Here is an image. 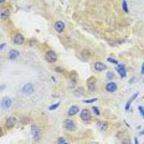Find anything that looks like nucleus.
<instances>
[{"label":"nucleus","mask_w":144,"mask_h":144,"mask_svg":"<svg viewBox=\"0 0 144 144\" xmlns=\"http://www.w3.org/2000/svg\"><path fill=\"white\" fill-rule=\"evenodd\" d=\"M55 71L57 73H63V68H61V67H55Z\"/></svg>","instance_id":"c85d7f7f"},{"label":"nucleus","mask_w":144,"mask_h":144,"mask_svg":"<svg viewBox=\"0 0 144 144\" xmlns=\"http://www.w3.org/2000/svg\"><path fill=\"white\" fill-rule=\"evenodd\" d=\"M91 144H95V143H91Z\"/></svg>","instance_id":"79ce46f5"},{"label":"nucleus","mask_w":144,"mask_h":144,"mask_svg":"<svg viewBox=\"0 0 144 144\" xmlns=\"http://www.w3.org/2000/svg\"><path fill=\"white\" fill-rule=\"evenodd\" d=\"M31 133H32V139L34 142H39L41 139V129L37 126H32L31 127Z\"/></svg>","instance_id":"f03ea898"},{"label":"nucleus","mask_w":144,"mask_h":144,"mask_svg":"<svg viewBox=\"0 0 144 144\" xmlns=\"http://www.w3.org/2000/svg\"><path fill=\"white\" fill-rule=\"evenodd\" d=\"M107 61H108V62H111V63H113V65H119V62L117 61L115 58H113V57H108V58H107Z\"/></svg>","instance_id":"4be33fe9"},{"label":"nucleus","mask_w":144,"mask_h":144,"mask_svg":"<svg viewBox=\"0 0 144 144\" xmlns=\"http://www.w3.org/2000/svg\"><path fill=\"white\" fill-rule=\"evenodd\" d=\"M16 123H17V119L15 117H9L8 119H6V122H5V127L8 128V129H12V128L16 126Z\"/></svg>","instance_id":"1a4fd4ad"},{"label":"nucleus","mask_w":144,"mask_h":144,"mask_svg":"<svg viewBox=\"0 0 144 144\" xmlns=\"http://www.w3.org/2000/svg\"><path fill=\"white\" fill-rule=\"evenodd\" d=\"M45 60L49 63H54V62L57 61V54L55 51H52V50H49V51L45 52Z\"/></svg>","instance_id":"f257e3e1"},{"label":"nucleus","mask_w":144,"mask_h":144,"mask_svg":"<svg viewBox=\"0 0 144 144\" xmlns=\"http://www.w3.org/2000/svg\"><path fill=\"white\" fill-rule=\"evenodd\" d=\"M140 134H142V136H144V129L142 131V132H140Z\"/></svg>","instance_id":"ea45409f"},{"label":"nucleus","mask_w":144,"mask_h":144,"mask_svg":"<svg viewBox=\"0 0 144 144\" xmlns=\"http://www.w3.org/2000/svg\"><path fill=\"white\" fill-rule=\"evenodd\" d=\"M21 92H22L25 96L32 95V93H34V85L31 82L25 83L24 86H22V88H21Z\"/></svg>","instance_id":"7ed1b4c3"},{"label":"nucleus","mask_w":144,"mask_h":144,"mask_svg":"<svg viewBox=\"0 0 144 144\" xmlns=\"http://www.w3.org/2000/svg\"><path fill=\"white\" fill-rule=\"evenodd\" d=\"M138 95H139V93H138V92H136V93H134V95H133V96H132V97H131V98H129V99H131V101H132V102H133V101H134V99H136L137 97H138Z\"/></svg>","instance_id":"7c9ffc66"},{"label":"nucleus","mask_w":144,"mask_h":144,"mask_svg":"<svg viewBox=\"0 0 144 144\" xmlns=\"http://www.w3.org/2000/svg\"><path fill=\"white\" fill-rule=\"evenodd\" d=\"M122 8H123V11L126 14L129 12V9H128V5H127V0H122Z\"/></svg>","instance_id":"aec40b11"},{"label":"nucleus","mask_w":144,"mask_h":144,"mask_svg":"<svg viewBox=\"0 0 144 144\" xmlns=\"http://www.w3.org/2000/svg\"><path fill=\"white\" fill-rule=\"evenodd\" d=\"M5 46H6V45H5V44H3V45H0V50H3V49H5Z\"/></svg>","instance_id":"f704fd0d"},{"label":"nucleus","mask_w":144,"mask_h":144,"mask_svg":"<svg viewBox=\"0 0 144 144\" xmlns=\"http://www.w3.org/2000/svg\"><path fill=\"white\" fill-rule=\"evenodd\" d=\"M92 112H93L96 115H101V112H99L98 107H92Z\"/></svg>","instance_id":"b1692460"},{"label":"nucleus","mask_w":144,"mask_h":144,"mask_svg":"<svg viewBox=\"0 0 144 144\" xmlns=\"http://www.w3.org/2000/svg\"><path fill=\"white\" fill-rule=\"evenodd\" d=\"M117 71H118L120 78H124L127 76V67L124 65H117Z\"/></svg>","instance_id":"ddd939ff"},{"label":"nucleus","mask_w":144,"mask_h":144,"mask_svg":"<svg viewBox=\"0 0 144 144\" xmlns=\"http://www.w3.org/2000/svg\"><path fill=\"white\" fill-rule=\"evenodd\" d=\"M19 55H20V52H19L17 50H11L8 55V58L9 60H16V58L19 57Z\"/></svg>","instance_id":"2eb2a0df"},{"label":"nucleus","mask_w":144,"mask_h":144,"mask_svg":"<svg viewBox=\"0 0 144 144\" xmlns=\"http://www.w3.org/2000/svg\"><path fill=\"white\" fill-rule=\"evenodd\" d=\"M106 76H107V78L109 80V81H112V80H113V77H114V72H113V71H109V72H107V75H106Z\"/></svg>","instance_id":"412c9836"},{"label":"nucleus","mask_w":144,"mask_h":144,"mask_svg":"<svg viewBox=\"0 0 144 144\" xmlns=\"http://www.w3.org/2000/svg\"><path fill=\"white\" fill-rule=\"evenodd\" d=\"M134 81H136V77H132L131 80H129V83L132 85V83H134Z\"/></svg>","instance_id":"473e14b6"},{"label":"nucleus","mask_w":144,"mask_h":144,"mask_svg":"<svg viewBox=\"0 0 144 144\" xmlns=\"http://www.w3.org/2000/svg\"><path fill=\"white\" fill-rule=\"evenodd\" d=\"M4 88H5V85H3V86H0V91H1V90H4Z\"/></svg>","instance_id":"4c0bfd02"},{"label":"nucleus","mask_w":144,"mask_h":144,"mask_svg":"<svg viewBox=\"0 0 144 144\" xmlns=\"http://www.w3.org/2000/svg\"><path fill=\"white\" fill-rule=\"evenodd\" d=\"M9 16H10V11H9L8 9H4V10H1V11H0V17H1L3 20L9 19Z\"/></svg>","instance_id":"f3484780"},{"label":"nucleus","mask_w":144,"mask_h":144,"mask_svg":"<svg viewBox=\"0 0 144 144\" xmlns=\"http://www.w3.org/2000/svg\"><path fill=\"white\" fill-rule=\"evenodd\" d=\"M132 142H131V138H128V137H126V138H123L122 139V144H131Z\"/></svg>","instance_id":"393cba45"},{"label":"nucleus","mask_w":144,"mask_h":144,"mask_svg":"<svg viewBox=\"0 0 144 144\" xmlns=\"http://www.w3.org/2000/svg\"><path fill=\"white\" fill-rule=\"evenodd\" d=\"M78 112H80V107H78V106H76V104H73V106H71V107L68 108L67 114L70 115V117H73L75 114H77Z\"/></svg>","instance_id":"4468645a"},{"label":"nucleus","mask_w":144,"mask_h":144,"mask_svg":"<svg viewBox=\"0 0 144 144\" xmlns=\"http://www.w3.org/2000/svg\"><path fill=\"white\" fill-rule=\"evenodd\" d=\"M29 122V118L27 117H24V118H21V123H27Z\"/></svg>","instance_id":"2f4dec72"},{"label":"nucleus","mask_w":144,"mask_h":144,"mask_svg":"<svg viewBox=\"0 0 144 144\" xmlns=\"http://www.w3.org/2000/svg\"><path fill=\"white\" fill-rule=\"evenodd\" d=\"M93 68H95L97 72H102V71H104L107 68V66H106V63H103V62H101V61H97L93 63Z\"/></svg>","instance_id":"f8f14e48"},{"label":"nucleus","mask_w":144,"mask_h":144,"mask_svg":"<svg viewBox=\"0 0 144 144\" xmlns=\"http://www.w3.org/2000/svg\"><path fill=\"white\" fill-rule=\"evenodd\" d=\"M65 142H66V140H65L63 137H60V138L57 139V144H62V143H65Z\"/></svg>","instance_id":"cd10ccee"},{"label":"nucleus","mask_w":144,"mask_h":144,"mask_svg":"<svg viewBox=\"0 0 144 144\" xmlns=\"http://www.w3.org/2000/svg\"><path fill=\"white\" fill-rule=\"evenodd\" d=\"M58 106H60V103H55V104H51V106H50V107H49V109H50V111H55V109H57V108H58Z\"/></svg>","instance_id":"5701e85b"},{"label":"nucleus","mask_w":144,"mask_h":144,"mask_svg":"<svg viewBox=\"0 0 144 144\" xmlns=\"http://www.w3.org/2000/svg\"><path fill=\"white\" fill-rule=\"evenodd\" d=\"M80 117L83 122H90L91 118H92V111L90 109H82L80 111Z\"/></svg>","instance_id":"423d86ee"},{"label":"nucleus","mask_w":144,"mask_h":144,"mask_svg":"<svg viewBox=\"0 0 144 144\" xmlns=\"http://www.w3.org/2000/svg\"><path fill=\"white\" fill-rule=\"evenodd\" d=\"M96 83H97L96 77H90L87 80V87H88V91H90V92H93V91L96 90Z\"/></svg>","instance_id":"9d476101"},{"label":"nucleus","mask_w":144,"mask_h":144,"mask_svg":"<svg viewBox=\"0 0 144 144\" xmlns=\"http://www.w3.org/2000/svg\"><path fill=\"white\" fill-rule=\"evenodd\" d=\"M54 27H55V30H56V32L62 34L63 31H65V22H63L62 20L56 21V22H55V25H54Z\"/></svg>","instance_id":"9b49d317"},{"label":"nucleus","mask_w":144,"mask_h":144,"mask_svg":"<svg viewBox=\"0 0 144 144\" xmlns=\"http://www.w3.org/2000/svg\"><path fill=\"white\" fill-rule=\"evenodd\" d=\"M5 3V0H0V5H3Z\"/></svg>","instance_id":"58836bf2"},{"label":"nucleus","mask_w":144,"mask_h":144,"mask_svg":"<svg viewBox=\"0 0 144 144\" xmlns=\"http://www.w3.org/2000/svg\"><path fill=\"white\" fill-rule=\"evenodd\" d=\"M104 90H106L107 93H113V92H115V91L118 90V85H117L114 81H109V82L106 83Z\"/></svg>","instance_id":"39448f33"},{"label":"nucleus","mask_w":144,"mask_h":144,"mask_svg":"<svg viewBox=\"0 0 144 144\" xmlns=\"http://www.w3.org/2000/svg\"><path fill=\"white\" fill-rule=\"evenodd\" d=\"M142 73L144 75V62H143V63H142Z\"/></svg>","instance_id":"72a5a7b5"},{"label":"nucleus","mask_w":144,"mask_h":144,"mask_svg":"<svg viewBox=\"0 0 144 144\" xmlns=\"http://www.w3.org/2000/svg\"><path fill=\"white\" fill-rule=\"evenodd\" d=\"M0 106H1L3 109H9V108L12 106V99L10 98V97H4V98L1 99Z\"/></svg>","instance_id":"0eeeda50"},{"label":"nucleus","mask_w":144,"mask_h":144,"mask_svg":"<svg viewBox=\"0 0 144 144\" xmlns=\"http://www.w3.org/2000/svg\"><path fill=\"white\" fill-rule=\"evenodd\" d=\"M131 104H132V101H131V99H128V102L126 103V107H124V109H126V111H129V108H131Z\"/></svg>","instance_id":"a878e982"},{"label":"nucleus","mask_w":144,"mask_h":144,"mask_svg":"<svg viewBox=\"0 0 144 144\" xmlns=\"http://www.w3.org/2000/svg\"><path fill=\"white\" fill-rule=\"evenodd\" d=\"M83 93H85L83 87H77V88L75 90V96H77V97H80V96H83Z\"/></svg>","instance_id":"6ab92c4d"},{"label":"nucleus","mask_w":144,"mask_h":144,"mask_svg":"<svg viewBox=\"0 0 144 144\" xmlns=\"http://www.w3.org/2000/svg\"><path fill=\"white\" fill-rule=\"evenodd\" d=\"M63 128L68 132H73V131H76L77 127H76V123L72 119H65L63 120Z\"/></svg>","instance_id":"20e7f679"},{"label":"nucleus","mask_w":144,"mask_h":144,"mask_svg":"<svg viewBox=\"0 0 144 144\" xmlns=\"http://www.w3.org/2000/svg\"><path fill=\"white\" fill-rule=\"evenodd\" d=\"M138 109H139V112H140V115H142V118L144 119V107H143V106H138Z\"/></svg>","instance_id":"bb28decb"},{"label":"nucleus","mask_w":144,"mask_h":144,"mask_svg":"<svg viewBox=\"0 0 144 144\" xmlns=\"http://www.w3.org/2000/svg\"><path fill=\"white\" fill-rule=\"evenodd\" d=\"M1 136H3V128L0 127V137H1Z\"/></svg>","instance_id":"e433bc0d"},{"label":"nucleus","mask_w":144,"mask_h":144,"mask_svg":"<svg viewBox=\"0 0 144 144\" xmlns=\"http://www.w3.org/2000/svg\"><path fill=\"white\" fill-rule=\"evenodd\" d=\"M97 128H98L99 131H102V132H106L108 128V124L107 122H102V120H98L97 122Z\"/></svg>","instance_id":"dca6fc26"},{"label":"nucleus","mask_w":144,"mask_h":144,"mask_svg":"<svg viewBox=\"0 0 144 144\" xmlns=\"http://www.w3.org/2000/svg\"><path fill=\"white\" fill-rule=\"evenodd\" d=\"M12 41H14L15 45H22V44L25 42V37H24L22 34L16 32L15 35H14V37H12Z\"/></svg>","instance_id":"6e6552de"},{"label":"nucleus","mask_w":144,"mask_h":144,"mask_svg":"<svg viewBox=\"0 0 144 144\" xmlns=\"http://www.w3.org/2000/svg\"><path fill=\"white\" fill-rule=\"evenodd\" d=\"M91 55H92V54H91L88 50H83L82 52H81V57H82V60L87 61V60H88V58L91 57Z\"/></svg>","instance_id":"a211bd4d"},{"label":"nucleus","mask_w":144,"mask_h":144,"mask_svg":"<svg viewBox=\"0 0 144 144\" xmlns=\"http://www.w3.org/2000/svg\"><path fill=\"white\" fill-rule=\"evenodd\" d=\"M97 101V98H92V99H85L83 102L85 103H92V102H96Z\"/></svg>","instance_id":"c756f323"},{"label":"nucleus","mask_w":144,"mask_h":144,"mask_svg":"<svg viewBox=\"0 0 144 144\" xmlns=\"http://www.w3.org/2000/svg\"><path fill=\"white\" fill-rule=\"evenodd\" d=\"M62 144H68V143H66V142H65V143H62Z\"/></svg>","instance_id":"a19ab883"},{"label":"nucleus","mask_w":144,"mask_h":144,"mask_svg":"<svg viewBox=\"0 0 144 144\" xmlns=\"http://www.w3.org/2000/svg\"><path fill=\"white\" fill-rule=\"evenodd\" d=\"M134 144H139V142H138V138H134Z\"/></svg>","instance_id":"c9c22d12"}]
</instances>
